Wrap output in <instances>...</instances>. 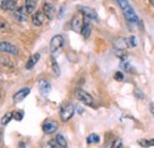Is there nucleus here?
I'll return each mask as SVG.
<instances>
[{"mask_svg":"<svg viewBox=\"0 0 154 148\" xmlns=\"http://www.w3.org/2000/svg\"><path fill=\"white\" fill-rule=\"evenodd\" d=\"M75 114V107L72 104H65L60 108V111H59V116H60V120L63 122H68Z\"/></svg>","mask_w":154,"mask_h":148,"instance_id":"f257e3e1","label":"nucleus"},{"mask_svg":"<svg viewBox=\"0 0 154 148\" xmlns=\"http://www.w3.org/2000/svg\"><path fill=\"white\" fill-rule=\"evenodd\" d=\"M75 96H76V98L79 102L84 103L85 106H93L94 104V98L87 91H84L82 89H77L76 93H75Z\"/></svg>","mask_w":154,"mask_h":148,"instance_id":"f03ea898","label":"nucleus"},{"mask_svg":"<svg viewBox=\"0 0 154 148\" xmlns=\"http://www.w3.org/2000/svg\"><path fill=\"white\" fill-rule=\"evenodd\" d=\"M63 45H64V38H63V36L56 35L50 40V51L52 54H55V52H57L58 50H60L63 48Z\"/></svg>","mask_w":154,"mask_h":148,"instance_id":"7ed1b4c3","label":"nucleus"},{"mask_svg":"<svg viewBox=\"0 0 154 148\" xmlns=\"http://www.w3.org/2000/svg\"><path fill=\"white\" fill-rule=\"evenodd\" d=\"M78 11L89 20H94V21H98L97 18V13L95 12V10L90 8V7H85V6H79L78 7Z\"/></svg>","mask_w":154,"mask_h":148,"instance_id":"20e7f679","label":"nucleus"},{"mask_svg":"<svg viewBox=\"0 0 154 148\" xmlns=\"http://www.w3.org/2000/svg\"><path fill=\"white\" fill-rule=\"evenodd\" d=\"M122 12H123V16L126 17V19H127L129 23H136V24H137V23L140 21V19L136 16V13L134 12V10H133V7H132L131 5H129L127 8H125Z\"/></svg>","mask_w":154,"mask_h":148,"instance_id":"39448f33","label":"nucleus"},{"mask_svg":"<svg viewBox=\"0 0 154 148\" xmlns=\"http://www.w3.org/2000/svg\"><path fill=\"white\" fill-rule=\"evenodd\" d=\"M27 11H26V8H25V6H20V7H17L16 10H14V12H13V18L16 19L17 21H25L26 18H27Z\"/></svg>","mask_w":154,"mask_h":148,"instance_id":"423d86ee","label":"nucleus"},{"mask_svg":"<svg viewBox=\"0 0 154 148\" xmlns=\"http://www.w3.org/2000/svg\"><path fill=\"white\" fill-rule=\"evenodd\" d=\"M0 51L12 54V55H18V49L8 42H0Z\"/></svg>","mask_w":154,"mask_h":148,"instance_id":"0eeeda50","label":"nucleus"},{"mask_svg":"<svg viewBox=\"0 0 154 148\" xmlns=\"http://www.w3.org/2000/svg\"><path fill=\"white\" fill-rule=\"evenodd\" d=\"M46 19H48L46 16H45L42 11H37V12H35L33 16H32V23H33L35 26H42L43 24H45Z\"/></svg>","mask_w":154,"mask_h":148,"instance_id":"6e6552de","label":"nucleus"},{"mask_svg":"<svg viewBox=\"0 0 154 148\" xmlns=\"http://www.w3.org/2000/svg\"><path fill=\"white\" fill-rule=\"evenodd\" d=\"M43 13L46 16L48 19H52L56 14V8L51 2H45L43 5Z\"/></svg>","mask_w":154,"mask_h":148,"instance_id":"1a4fd4ad","label":"nucleus"},{"mask_svg":"<svg viewBox=\"0 0 154 148\" xmlns=\"http://www.w3.org/2000/svg\"><path fill=\"white\" fill-rule=\"evenodd\" d=\"M57 129H58L57 122H55L52 120H48L43 125V130H44L45 134H52V133H55Z\"/></svg>","mask_w":154,"mask_h":148,"instance_id":"9d476101","label":"nucleus"},{"mask_svg":"<svg viewBox=\"0 0 154 148\" xmlns=\"http://www.w3.org/2000/svg\"><path fill=\"white\" fill-rule=\"evenodd\" d=\"M83 20H82V17L81 16H74L72 19H71V29L75 31V32H81L82 30V26H83Z\"/></svg>","mask_w":154,"mask_h":148,"instance_id":"9b49d317","label":"nucleus"},{"mask_svg":"<svg viewBox=\"0 0 154 148\" xmlns=\"http://www.w3.org/2000/svg\"><path fill=\"white\" fill-rule=\"evenodd\" d=\"M0 7L4 11H14L17 8V0H1Z\"/></svg>","mask_w":154,"mask_h":148,"instance_id":"f8f14e48","label":"nucleus"},{"mask_svg":"<svg viewBox=\"0 0 154 148\" xmlns=\"http://www.w3.org/2000/svg\"><path fill=\"white\" fill-rule=\"evenodd\" d=\"M29 94H30V88H23V89H20V90H18L17 93L13 95V102L19 103Z\"/></svg>","mask_w":154,"mask_h":148,"instance_id":"ddd939ff","label":"nucleus"},{"mask_svg":"<svg viewBox=\"0 0 154 148\" xmlns=\"http://www.w3.org/2000/svg\"><path fill=\"white\" fill-rule=\"evenodd\" d=\"M39 58H40V55H39V54H35V55L31 56V57L29 58L27 63H26V69H27V70L33 69V68H35V65L38 63Z\"/></svg>","mask_w":154,"mask_h":148,"instance_id":"4468645a","label":"nucleus"},{"mask_svg":"<svg viewBox=\"0 0 154 148\" xmlns=\"http://www.w3.org/2000/svg\"><path fill=\"white\" fill-rule=\"evenodd\" d=\"M37 2H38V0H25V8L29 14L35 12V10L37 7Z\"/></svg>","mask_w":154,"mask_h":148,"instance_id":"2eb2a0df","label":"nucleus"},{"mask_svg":"<svg viewBox=\"0 0 154 148\" xmlns=\"http://www.w3.org/2000/svg\"><path fill=\"white\" fill-rule=\"evenodd\" d=\"M39 89H40V93L46 95V94H49V91L51 90V85H50V83L48 81L40 79L39 81Z\"/></svg>","mask_w":154,"mask_h":148,"instance_id":"dca6fc26","label":"nucleus"},{"mask_svg":"<svg viewBox=\"0 0 154 148\" xmlns=\"http://www.w3.org/2000/svg\"><path fill=\"white\" fill-rule=\"evenodd\" d=\"M114 45H115V48L120 49V50H122V49L129 46V44H128V39H123V38L115 39V40H114Z\"/></svg>","mask_w":154,"mask_h":148,"instance_id":"f3484780","label":"nucleus"},{"mask_svg":"<svg viewBox=\"0 0 154 148\" xmlns=\"http://www.w3.org/2000/svg\"><path fill=\"white\" fill-rule=\"evenodd\" d=\"M90 33H91V26H90V24L89 23H84L83 26H82V30H81V35L85 38V39H88L89 36H90Z\"/></svg>","mask_w":154,"mask_h":148,"instance_id":"a211bd4d","label":"nucleus"},{"mask_svg":"<svg viewBox=\"0 0 154 148\" xmlns=\"http://www.w3.org/2000/svg\"><path fill=\"white\" fill-rule=\"evenodd\" d=\"M55 142H56L57 147H59V148H66L68 147L66 140H65V139H64V136H63V135H60V134H58L57 136H56Z\"/></svg>","mask_w":154,"mask_h":148,"instance_id":"6ab92c4d","label":"nucleus"},{"mask_svg":"<svg viewBox=\"0 0 154 148\" xmlns=\"http://www.w3.org/2000/svg\"><path fill=\"white\" fill-rule=\"evenodd\" d=\"M137 143H139L141 147H154V139H151V140L141 139V140L137 141Z\"/></svg>","mask_w":154,"mask_h":148,"instance_id":"aec40b11","label":"nucleus"},{"mask_svg":"<svg viewBox=\"0 0 154 148\" xmlns=\"http://www.w3.org/2000/svg\"><path fill=\"white\" fill-rule=\"evenodd\" d=\"M13 117V113L12 111H8V113H6L2 117H1V125H7L10 121H11V119Z\"/></svg>","mask_w":154,"mask_h":148,"instance_id":"412c9836","label":"nucleus"},{"mask_svg":"<svg viewBox=\"0 0 154 148\" xmlns=\"http://www.w3.org/2000/svg\"><path fill=\"white\" fill-rule=\"evenodd\" d=\"M51 65H52V70H54V74L56 75V77H58V76H59V74H60V69H59L57 62H56V59H55L54 57L51 58Z\"/></svg>","mask_w":154,"mask_h":148,"instance_id":"4be33fe9","label":"nucleus"},{"mask_svg":"<svg viewBox=\"0 0 154 148\" xmlns=\"http://www.w3.org/2000/svg\"><path fill=\"white\" fill-rule=\"evenodd\" d=\"M87 140H88V143H97L100 141V137H98V135H96V134H91V135L88 136Z\"/></svg>","mask_w":154,"mask_h":148,"instance_id":"5701e85b","label":"nucleus"},{"mask_svg":"<svg viewBox=\"0 0 154 148\" xmlns=\"http://www.w3.org/2000/svg\"><path fill=\"white\" fill-rule=\"evenodd\" d=\"M115 1L119 4V6L121 7V10H122V11H123L125 8H127V7L131 5V4H129L127 0H115Z\"/></svg>","mask_w":154,"mask_h":148,"instance_id":"b1692460","label":"nucleus"},{"mask_svg":"<svg viewBox=\"0 0 154 148\" xmlns=\"http://www.w3.org/2000/svg\"><path fill=\"white\" fill-rule=\"evenodd\" d=\"M23 117H24V111L23 110H18L16 111V113H13V119L16 121H21Z\"/></svg>","mask_w":154,"mask_h":148,"instance_id":"393cba45","label":"nucleus"},{"mask_svg":"<svg viewBox=\"0 0 154 148\" xmlns=\"http://www.w3.org/2000/svg\"><path fill=\"white\" fill-rule=\"evenodd\" d=\"M112 148H123V142H122V140H120V139L114 140V142H113V145H112Z\"/></svg>","mask_w":154,"mask_h":148,"instance_id":"a878e982","label":"nucleus"},{"mask_svg":"<svg viewBox=\"0 0 154 148\" xmlns=\"http://www.w3.org/2000/svg\"><path fill=\"white\" fill-rule=\"evenodd\" d=\"M42 148H57V147H56V142L50 141V142H45V143H43V145H42Z\"/></svg>","mask_w":154,"mask_h":148,"instance_id":"bb28decb","label":"nucleus"},{"mask_svg":"<svg viewBox=\"0 0 154 148\" xmlns=\"http://www.w3.org/2000/svg\"><path fill=\"white\" fill-rule=\"evenodd\" d=\"M8 29V24L5 20H0V31H6Z\"/></svg>","mask_w":154,"mask_h":148,"instance_id":"cd10ccee","label":"nucleus"},{"mask_svg":"<svg viewBox=\"0 0 154 148\" xmlns=\"http://www.w3.org/2000/svg\"><path fill=\"white\" fill-rule=\"evenodd\" d=\"M114 78H115L116 81L121 82V81H123V74L121 71H116L115 75H114Z\"/></svg>","mask_w":154,"mask_h":148,"instance_id":"c85d7f7f","label":"nucleus"},{"mask_svg":"<svg viewBox=\"0 0 154 148\" xmlns=\"http://www.w3.org/2000/svg\"><path fill=\"white\" fill-rule=\"evenodd\" d=\"M128 44H129V46L135 48V46H136V38H135L134 36L129 37V39H128Z\"/></svg>","mask_w":154,"mask_h":148,"instance_id":"c756f323","label":"nucleus"},{"mask_svg":"<svg viewBox=\"0 0 154 148\" xmlns=\"http://www.w3.org/2000/svg\"><path fill=\"white\" fill-rule=\"evenodd\" d=\"M121 66H122L123 69H126V70H129V69H131V65H129V63H126V62H123V63L121 64Z\"/></svg>","mask_w":154,"mask_h":148,"instance_id":"7c9ffc66","label":"nucleus"},{"mask_svg":"<svg viewBox=\"0 0 154 148\" xmlns=\"http://www.w3.org/2000/svg\"><path fill=\"white\" fill-rule=\"evenodd\" d=\"M149 111L152 113V115L154 116V101H153V102H151V103H149Z\"/></svg>","mask_w":154,"mask_h":148,"instance_id":"2f4dec72","label":"nucleus"},{"mask_svg":"<svg viewBox=\"0 0 154 148\" xmlns=\"http://www.w3.org/2000/svg\"><path fill=\"white\" fill-rule=\"evenodd\" d=\"M19 148H26L25 143H24V142H20V143H19Z\"/></svg>","mask_w":154,"mask_h":148,"instance_id":"473e14b6","label":"nucleus"},{"mask_svg":"<svg viewBox=\"0 0 154 148\" xmlns=\"http://www.w3.org/2000/svg\"><path fill=\"white\" fill-rule=\"evenodd\" d=\"M149 2H151L152 5H154V0H149Z\"/></svg>","mask_w":154,"mask_h":148,"instance_id":"72a5a7b5","label":"nucleus"},{"mask_svg":"<svg viewBox=\"0 0 154 148\" xmlns=\"http://www.w3.org/2000/svg\"><path fill=\"white\" fill-rule=\"evenodd\" d=\"M0 5H1V1H0Z\"/></svg>","mask_w":154,"mask_h":148,"instance_id":"f704fd0d","label":"nucleus"}]
</instances>
